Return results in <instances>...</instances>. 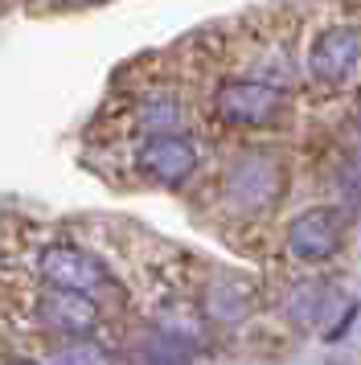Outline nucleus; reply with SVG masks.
<instances>
[{
    "label": "nucleus",
    "mask_w": 361,
    "mask_h": 365,
    "mask_svg": "<svg viewBox=\"0 0 361 365\" xmlns=\"http://www.w3.org/2000/svg\"><path fill=\"white\" fill-rule=\"evenodd\" d=\"M0 275L78 292L115 316L131 308V287L119 279V271L70 230H37V226L0 230Z\"/></svg>",
    "instance_id": "obj_1"
},
{
    "label": "nucleus",
    "mask_w": 361,
    "mask_h": 365,
    "mask_svg": "<svg viewBox=\"0 0 361 365\" xmlns=\"http://www.w3.org/2000/svg\"><path fill=\"white\" fill-rule=\"evenodd\" d=\"M288 185H292V173L279 152L243 148L222 165L213 181V201L226 222H263L288 197Z\"/></svg>",
    "instance_id": "obj_2"
},
{
    "label": "nucleus",
    "mask_w": 361,
    "mask_h": 365,
    "mask_svg": "<svg viewBox=\"0 0 361 365\" xmlns=\"http://www.w3.org/2000/svg\"><path fill=\"white\" fill-rule=\"evenodd\" d=\"M119 168L131 185L140 189H185L197 181L205 165V144L193 132L177 135H140V140H119Z\"/></svg>",
    "instance_id": "obj_3"
},
{
    "label": "nucleus",
    "mask_w": 361,
    "mask_h": 365,
    "mask_svg": "<svg viewBox=\"0 0 361 365\" xmlns=\"http://www.w3.org/2000/svg\"><path fill=\"white\" fill-rule=\"evenodd\" d=\"M205 115L222 128V132L255 135V132H275L292 115V95L283 86H271L263 78H246V74H230L210 86L205 99Z\"/></svg>",
    "instance_id": "obj_4"
},
{
    "label": "nucleus",
    "mask_w": 361,
    "mask_h": 365,
    "mask_svg": "<svg viewBox=\"0 0 361 365\" xmlns=\"http://www.w3.org/2000/svg\"><path fill=\"white\" fill-rule=\"evenodd\" d=\"M193 132V103L173 83H140L119 99V140Z\"/></svg>",
    "instance_id": "obj_5"
},
{
    "label": "nucleus",
    "mask_w": 361,
    "mask_h": 365,
    "mask_svg": "<svg viewBox=\"0 0 361 365\" xmlns=\"http://www.w3.org/2000/svg\"><path fill=\"white\" fill-rule=\"evenodd\" d=\"M345 214L332 210V205H308L288 222L283 230V255L292 259L295 267H328L345 247Z\"/></svg>",
    "instance_id": "obj_6"
},
{
    "label": "nucleus",
    "mask_w": 361,
    "mask_h": 365,
    "mask_svg": "<svg viewBox=\"0 0 361 365\" xmlns=\"http://www.w3.org/2000/svg\"><path fill=\"white\" fill-rule=\"evenodd\" d=\"M197 312L210 329H238L250 316L259 312V287L246 279V275H234V271H201L197 283L189 287Z\"/></svg>",
    "instance_id": "obj_7"
},
{
    "label": "nucleus",
    "mask_w": 361,
    "mask_h": 365,
    "mask_svg": "<svg viewBox=\"0 0 361 365\" xmlns=\"http://www.w3.org/2000/svg\"><path fill=\"white\" fill-rule=\"evenodd\" d=\"M308 78L320 86H345L361 70V21L325 25L308 46Z\"/></svg>",
    "instance_id": "obj_8"
},
{
    "label": "nucleus",
    "mask_w": 361,
    "mask_h": 365,
    "mask_svg": "<svg viewBox=\"0 0 361 365\" xmlns=\"http://www.w3.org/2000/svg\"><path fill=\"white\" fill-rule=\"evenodd\" d=\"M328 299H332V287L320 279H292L283 292L275 296L279 312L288 316L292 324H316L325 316Z\"/></svg>",
    "instance_id": "obj_9"
},
{
    "label": "nucleus",
    "mask_w": 361,
    "mask_h": 365,
    "mask_svg": "<svg viewBox=\"0 0 361 365\" xmlns=\"http://www.w3.org/2000/svg\"><path fill=\"white\" fill-rule=\"evenodd\" d=\"M58 4H66V9H74V4H98V0H58Z\"/></svg>",
    "instance_id": "obj_10"
}]
</instances>
